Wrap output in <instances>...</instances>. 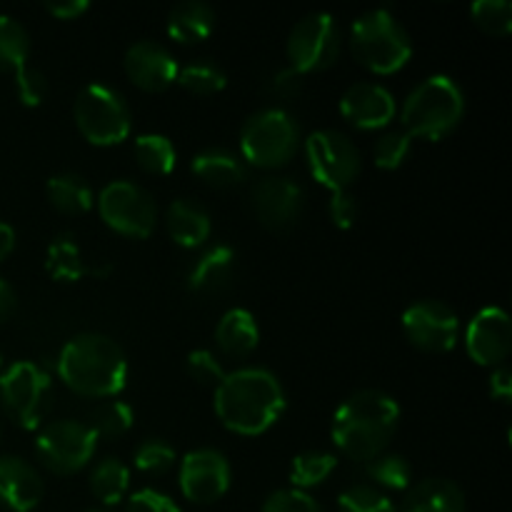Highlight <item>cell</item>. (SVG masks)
I'll return each mask as SVG.
<instances>
[{"mask_svg": "<svg viewBox=\"0 0 512 512\" xmlns=\"http://www.w3.org/2000/svg\"><path fill=\"white\" fill-rule=\"evenodd\" d=\"M465 115L463 88L450 75H430L415 85L413 93L405 98L400 120L410 138L438 140L448 138L460 125Z\"/></svg>", "mask_w": 512, "mask_h": 512, "instance_id": "cell-4", "label": "cell"}, {"mask_svg": "<svg viewBox=\"0 0 512 512\" xmlns=\"http://www.w3.org/2000/svg\"><path fill=\"white\" fill-rule=\"evenodd\" d=\"M125 512H183L168 495L158 493V490H138L128 498V505H125Z\"/></svg>", "mask_w": 512, "mask_h": 512, "instance_id": "cell-43", "label": "cell"}, {"mask_svg": "<svg viewBox=\"0 0 512 512\" xmlns=\"http://www.w3.org/2000/svg\"><path fill=\"white\" fill-rule=\"evenodd\" d=\"M410 145H413V138L405 130H388L380 135L373 148L375 165L380 170H398L410 155Z\"/></svg>", "mask_w": 512, "mask_h": 512, "instance_id": "cell-38", "label": "cell"}, {"mask_svg": "<svg viewBox=\"0 0 512 512\" xmlns=\"http://www.w3.org/2000/svg\"><path fill=\"white\" fill-rule=\"evenodd\" d=\"M133 153L140 170H145L148 175H168L173 173L175 163H178L175 145L160 133L138 135L133 145Z\"/></svg>", "mask_w": 512, "mask_h": 512, "instance_id": "cell-30", "label": "cell"}, {"mask_svg": "<svg viewBox=\"0 0 512 512\" xmlns=\"http://www.w3.org/2000/svg\"><path fill=\"white\" fill-rule=\"evenodd\" d=\"M328 213H330V220H333L335 228H340V230L353 228L355 220H358V203H355L353 193H348V190L330 193Z\"/></svg>", "mask_w": 512, "mask_h": 512, "instance_id": "cell-42", "label": "cell"}, {"mask_svg": "<svg viewBox=\"0 0 512 512\" xmlns=\"http://www.w3.org/2000/svg\"><path fill=\"white\" fill-rule=\"evenodd\" d=\"M43 478L23 458H0V505L13 512H30L43 500Z\"/></svg>", "mask_w": 512, "mask_h": 512, "instance_id": "cell-19", "label": "cell"}, {"mask_svg": "<svg viewBox=\"0 0 512 512\" xmlns=\"http://www.w3.org/2000/svg\"><path fill=\"white\" fill-rule=\"evenodd\" d=\"M0 438H3V428H0Z\"/></svg>", "mask_w": 512, "mask_h": 512, "instance_id": "cell-51", "label": "cell"}, {"mask_svg": "<svg viewBox=\"0 0 512 512\" xmlns=\"http://www.w3.org/2000/svg\"><path fill=\"white\" fill-rule=\"evenodd\" d=\"M185 368H188L190 378L198 380L200 385H213V388H218L220 380L225 378L223 365H220V360L210 350H193L188 355V360H185Z\"/></svg>", "mask_w": 512, "mask_h": 512, "instance_id": "cell-40", "label": "cell"}, {"mask_svg": "<svg viewBox=\"0 0 512 512\" xmlns=\"http://www.w3.org/2000/svg\"><path fill=\"white\" fill-rule=\"evenodd\" d=\"M178 60L155 40H138L125 53V73L145 93H160L178 80Z\"/></svg>", "mask_w": 512, "mask_h": 512, "instance_id": "cell-17", "label": "cell"}, {"mask_svg": "<svg viewBox=\"0 0 512 512\" xmlns=\"http://www.w3.org/2000/svg\"><path fill=\"white\" fill-rule=\"evenodd\" d=\"M403 333L425 353H450L460 340V318L440 300H418L405 308Z\"/></svg>", "mask_w": 512, "mask_h": 512, "instance_id": "cell-13", "label": "cell"}, {"mask_svg": "<svg viewBox=\"0 0 512 512\" xmlns=\"http://www.w3.org/2000/svg\"><path fill=\"white\" fill-rule=\"evenodd\" d=\"M365 475L370 485H375L383 493H403L413 483V468L408 460L398 453H380L365 463Z\"/></svg>", "mask_w": 512, "mask_h": 512, "instance_id": "cell-29", "label": "cell"}, {"mask_svg": "<svg viewBox=\"0 0 512 512\" xmlns=\"http://www.w3.org/2000/svg\"><path fill=\"white\" fill-rule=\"evenodd\" d=\"M45 270L58 283H78L85 275H105L110 268H93L85 263L80 245L75 243V235L60 233L58 238L50 240L45 250Z\"/></svg>", "mask_w": 512, "mask_h": 512, "instance_id": "cell-20", "label": "cell"}, {"mask_svg": "<svg viewBox=\"0 0 512 512\" xmlns=\"http://www.w3.org/2000/svg\"><path fill=\"white\" fill-rule=\"evenodd\" d=\"M0 403L25 430H38L53 410V380L38 363L20 360L0 375Z\"/></svg>", "mask_w": 512, "mask_h": 512, "instance_id": "cell-7", "label": "cell"}, {"mask_svg": "<svg viewBox=\"0 0 512 512\" xmlns=\"http://www.w3.org/2000/svg\"><path fill=\"white\" fill-rule=\"evenodd\" d=\"M215 413L233 433L263 435L285 413V390L265 368L233 370L215 388Z\"/></svg>", "mask_w": 512, "mask_h": 512, "instance_id": "cell-1", "label": "cell"}, {"mask_svg": "<svg viewBox=\"0 0 512 512\" xmlns=\"http://www.w3.org/2000/svg\"><path fill=\"white\" fill-rule=\"evenodd\" d=\"M215 30V10L203 0H185L168 15V35L175 43H203Z\"/></svg>", "mask_w": 512, "mask_h": 512, "instance_id": "cell-25", "label": "cell"}, {"mask_svg": "<svg viewBox=\"0 0 512 512\" xmlns=\"http://www.w3.org/2000/svg\"><path fill=\"white\" fill-rule=\"evenodd\" d=\"M175 83H180L193 95H215L225 88L228 78H225L223 68L215 65L213 60H193L178 70Z\"/></svg>", "mask_w": 512, "mask_h": 512, "instance_id": "cell-34", "label": "cell"}, {"mask_svg": "<svg viewBox=\"0 0 512 512\" xmlns=\"http://www.w3.org/2000/svg\"><path fill=\"white\" fill-rule=\"evenodd\" d=\"M490 395L500 403H510L512 398V373L508 365H498L490 373Z\"/></svg>", "mask_w": 512, "mask_h": 512, "instance_id": "cell-45", "label": "cell"}, {"mask_svg": "<svg viewBox=\"0 0 512 512\" xmlns=\"http://www.w3.org/2000/svg\"><path fill=\"white\" fill-rule=\"evenodd\" d=\"M400 423V405L383 390H358L333 415V443L348 458L368 463L383 453Z\"/></svg>", "mask_w": 512, "mask_h": 512, "instance_id": "cell-3", "label": "cell"}, {"mask_svg": "<svg viewBox=\"0 0 512 512\" xmlns=\"http://www.w3.org/2000/svg\"><path fill=\"white\" fill-rule=\"evenodd\" d=\"M98 213L110 230L128 238H148L158 223V210L145 188L130 180H113L98 195Z\"/></svg>", "mask_w": 512, "mask_h": 512, "instance_id": "cell-11", "label": "cell"}, {"mask_svg": "<svg viewBox=\"0 0 512 512\" xmlns=\"http://www.w3.org/2000/svg\"><path fill=\"white\" fill-rule=\"evenodd\" d=\"M133 465L145 475H163L175 465V450L165 440L150 438L135 448Z\"/></svg>", "mask_w": 512, "mask_h": 512, "instance_id": "cell-37", "label": "cell"}, {"mask_svg": "<svg viewBox=\"0 0 512 512\" xmlns=\"http://www.w3.org/2000/svg\"><path fill=\"white\" fill-rule=\"evenodd\" d=\"M335 465H338L335 455L323 453V450H308V453H300L293 460V465H290V480H293V485L298 490L315 488V485H323L330 478Z\"/></svg>", "mask_w": 512, "mask_h": 512, "instance_id": "cell-33", "label": "cell"}, {"mask_svg": "<svg viewBox=\"0 0 512 512\" xmlns=\"http://www.w3.org/2000/svg\"><path fill=\"white\" fill-rule=\"evenodd\" d=\"M85 512H108V510H85Z\"/></svg>", "mask_w": 512, "mask_h": 512, "instance_id": "cell-49", "label": "cell"}, {"mask_svg": "<svg viewBox=\"0 0 512 512\" xmlns=\"http://www.w3.org/2000/svg\"><path fill=\"white\" fill-rule=\"evenodd\" d=\"M98 438L88 423L80 420H53L38 430L35 455L40 465L53 475H73L93 460Z\"/></svg>", "mask_w": 512, "mask_h": 512, "instance_id": "cell-9", "label": "cell"}, {"mask_svg": "<svg viewBox=\"0 0 512 512\" xmlns=\"http://www.w3.org/2000/svg\"><path fill=\"white\" fill-rule=\"evenodd\" d=\"M88 8V0H55V3H45V10L58 20H75Z\"/></svg>", "mask_w": 512, "mask_h": 512, "instance_id": "cell-46", "label": "cell"}, {"mask_svg": "<svg viewBox=\"0 0 512 512\" xmlns=\"http://www.w3.org/2000/svg\"><path fill=\"white\" fill-rule=\"evenodd\" d=\"M15 248V230L8 223H0V263L13 253Z\"/></svg>", "mask_w": 512, "mask_h": 512, "instance_id": "cell-48", "label": "cell"}, {"mask_svg": "<svg viewBox=\"0 0 512 512\" xmlns=\"http://www.w3.org/2000/svg\"><path fill=\"white\" fill-rule=\"evenodd\" d=\"M400 512H465V495L453 480L428 478L405 495Z\"/></svg>", "mask_w": 512, "mask_h": 512, "instance_id": "cell-23", "label": "cell"}, {"mask_svg": "<svg viewBox=\"0 0 512 512\" xmlns=\"http://www.w3.org/2000/svg\"><path fill=\"white\" fill-rule=\"evenodd\" d=\"M298 143V123L283 108L258 110L240 130V153L255 168H283L293 160Z\"/></svg>", "mask_w": 512, "mask_h": 512, "instance_id": "cell-6", "label": "cell"}, {"mask_svg": "<svg viewBox=\"0 0 512 512\" xmlns=\"http://www.w3.org/2000/svg\"><path fill=\"white\" fill-rule=\"evenodd\" d=\"M470 18L483 33L505 35L512 33V3L510 0H478L470 5Z\"/></svg>", "mask_w": 512, "mask_h": 512, "instance_id": "cell-35", "label": "cell"}, {"mask_svg": "<svg viewBox=\"0 0 512 512\" xmlns=\"http://www.w3.org/2000/svg\"><path fill=\"white\" fill-rule=\"evenodd\" d=\"M15 308H18L15 290L10 288L3 278H0V323H5V320L15 313Z\"/></svg>", "mask_w": 512, "mask_h": 512, "instance_id": "cell-47", "label": "cell"}, {"mask_svg": "<svg viewBox=\"0 0 512 512\" xmlns=\"http://www.w3.org/2000/svg\"><path fill=\"white\" fill-rule=\"evenodd\" d=\"M30 40L23 25L10 15H0V73H20L28 65Z\"/></svg>", "mask_w": 512, "mask_h": 512, "instance_id": "cell-31", "label": "cell"}, {"mask_svg": "<svg viewBox=\"0 0 512 512\" xmlns=\"http://www.w3.org/2000/svg\"><path fill=\"white\" fill-rule=\"evenodd\" d=\"M340 28L330 13H308L293 25L288 38L290 68L300 75L320 73L340 55Z\"/></svg>", "mask_w": 512, "mask_h": 512, "instance_id": "cell-12", "label": "cell"}, {"mask_svg": "<svg viewBox=\"0 0 512 512\" xmlns=\"http://www.w3.org/2000/svg\"><path fill=\"white\" fill-rule=\"evenodd\" d=\"M340 113L355 128L378 130L390 125V120L398 113V105H395V95L385 85L363 80L345 90L340 98Z\"/></svg>", "mask_w": 512, "mask_h": 512, "instance_id": "cell-18", "label": "cell"}, {"mask_svg": "<svg viewBox=\"0 0 512 512\" xmlns=\"http://www.w3.org/2000/svg\"><path fill=\"white\" fill-rule=\"evenodd\" d=\"M130 488V470L123 460L103 458L90 470V490L103 505H118Z\"/></svg>", "mask_w": 512, "mask_h": 512, "instance_id": "cell-28", "label": "cell"}, {"mask_svg": "<svg viewBox=\"0 0 512 512\" xmlns=\"http://www.w3.org/2000/svg\"><path fill=\"white\" fill-rule=\"evenodd\" d=\"M512 348L510 315L498 305L478 310L465 328V350L470 358L485 368H498L505 363Z\"/></svg>", "mask_w": 512, "mask_h": 512, "instance_id": "cell-15", "label": "cell"}, {"mask_svg": "<svg viewBox=\"0 0 512 512\" xmlns=\"http://www.w3.org/2000/svg\"><path fill=\"white\" fill-rule=\"evenodd\" d=\"M50 205L63 215H85L93 208V190L80 175L60 173L53 175L45 185Z\"/></svg>", "mask_w": 512, "mask_h": 512, "instance_id": "cell-27", "label": "cell"}, {"mask_svg": "<svg viewBox=\"0 0 512 512\" xmlns=\"http://www.w3.org/2000/svg\"><path fill=\"white\" fill-rule=\"evenodd\" d=\"M350 50L363 68L393 75L413 55V40L390 10L375 8L358 15L350 28Z\"/></svg>", "mask_w": 512, "mask_h": 512, "instance_id": "cell-5", "label": "cell"}, {"mask_svg": "<svg viewBox=\"0 0 512 512\" xmlns=\"http://www.w3.org/2000/svg\"><path fill=\"white\" fill-rule=\"evenodd\" d=\"M235 273V250L230 245H213L198 258L188 273V288L193 293H218L228 288Z\"/></svg>", "mask_w": 512, "mask_h": 512, "instance_id": "cell-21", "label": "cell"}, {"mask_svg": "<svg viewBox=\"0 0 512 512\" xmlns=\"http://www.w3.org/2000/svg\"><path fill=\"white\" fill-rule=\"evenodd\" d=\"M60 380L83 398L110 400L128 383V360L113 338L80 333L63 345L55 363Z\"/></svg>", "mask_w": 512, "mask_h": 512, "instance_id": "cell-2", "label": "cell"}, {"mask_svg": "<svg viewBox=\"0 0 512 512\" xmlns=\"http://www.w3.org/2000/svg\"><path fill=\"white\" fill-rule=\"evenodd\" d=\"M0 365H3V353H0Z\"/></svg>", "mask_w": 512, "mask_h": 512, "instance_id": "cell-50", "label": "cell"}, {"mask_svg": "<svg viewBox=\"0 0 512 512\" xmlns=\"http://www.w3.org/2000/svg\"><path fill=\"white\" fill-rule=\"evenodd\" d=\"M215 343L225 355H233V358H245L253 353L260 343V328L255 315L245 308L228 310L215 328Z\"/></svg>", "mask_w": 512, "mask_h": 512, "instance_id": "cell-24", "label": "cell"}, {"mask_svg": "<svg viewBox=\"0 0 512 512\" xmlns=\"http://www.w3.org/2000/svg\"><path fill=\"white\" fill-rule=\"evenodd\" d=\"M15 88H18L20 103L28 105V108H38L48 95V80L38 68L25 65L20 73H15Z\"/></svg>", "mask_w": 512, "mask_h": 512, "instance_id": "cell-41", "label": "cell"}, {"mask_svg": "<svg viewBox=\"0 0 512 512\" xmlns=\"http://www.w3.org/2000/svg\"><path fill=\"white\" fill-rule=\"evenodd\" d=\"M165 225H168V233L173 238V243H178L180 248H200L205 240L210 238V215L200 208L193 200H175L168 208L165 215Z\"/></svg>", "mask_w": 512, "mask_h": 512, "instance_id": "cell-22", "label": "cell"}, {"mask_svg": "<svg viewBox=\"0 0 512 512\" xmlns=\"http://www.w3.org/2000/svg\"><path fill=\"white\" fill-rule=\"evenodd\" d=\"M135 423V410L130 408L125 400H105V403L95 405L90 413L88 428L93 430L95 438H120L128 433Z\"/></svg>", "mask_w": 512, "mask_h": 512, "instance_id": "cell-32", "label": "cell"}, {"mask_svg": "<svg viewBox=\"0 0 512 512\" xmlns=\"http://www.w3.org/2000/svg\"><path fill=\"white\" fill-rule=\"evenodd\" d=\"M263 512H323V508L305 490L288 488L268 495L263 503Z\"/></svg>", "mask_w": 512, "mask_h": 512, "instance_id": "cell-39", "label": "cell"}, {"mask_svg": "<svg viewBox=\"0 0 512 512\" xmlns=\"http://www.w3.org/2000/svg\"><path fill=\"white\" fill-rule=\"evenodd\" d=\"M340 512H398L388 493L378 490L375 485H350L338 498Z\"/></svg>", "mask_w": 512, "mask_h": 512, "instance_id": "cell-36", "label": "cell"}, {"mask_svg": "<svg viewBox=\"0 0 512 512\" xmlns=\"http://www.w3.org/2000/svg\"><path fill=\"white\" fill-rule=\"evenodd\" d=\"M305 75H300L298 70H293L288 65V68L278 70V73L270 78V93L275 95V98H283V100H290L295 98V95H300V90H303V83H305Z\"/></svg>", "mask_w": 512, "mask_h": 512, "instance_id": "cell-44", "label": "cell"}, {"mask_svg": "<svg viewBox=\"0 0 512 512\" xmlns=\"http://www.w3.org/2000/svg\"><path fill=\"white\" fill-rule=\"evenodd\" d=\"M253 210L268 230H290L303 210V188L290 178H260L253 188Z\"/></svg>", "mask_w": 512, "mask_h": 512, "instance_id": "cell-16", "label": "cell"}, {"mask_svg": "<svg viewBox=\"0 0 512 512\" xmlns=\"http://www.w3.org/2000/svg\"><path fill=\"white\" fill-rule=\"evenodd\" d=\"M190 168H193V173L198 175L205 185L218 190L235 188V185H240L245 180L243 160H240L238 155L220 148H210L198 153L193 158V163H190Z\"/></svg>", "mask_w": 512, "mask_h": 512, "instance_id": "cell-26", "label": "cell"}, {"mask_svg": "<svg viewBox=\"0 0 512 512\" xmlns=\"http://www.w3.org/2000/svg\"><path fill=\"white\" fill-rule=\"evenodd\" d=\"M305 158L313 178L330 193L348 190L360 175L363 160L358 148L340 130H315L305 138Z\"/></svg>", "mask_w": 512, "mask_h": 512, "instance_id": "cell-10", "label": "cell"}, {"mask_svg": "<svg viewBox=\"0 0 512 512\" xmlns=\"http://www.w3.org/2000/svg\"><path fill=\"white\" fill-rule=\"evenodd\" d=\"M75 125L93 145H118L130 135V108L123 95L105 83H90L73 105Z\"/></svg>", "mask_w": 512, "mask_h": 512, "instance_id": "cell-8", "label": "cell"}, {"mask_svg": "<svg viewBox=\"0 0 512 512\" xmlns=\"http://www.w3.org/2000/svg\"><path fill=\"white\" fill-rule=\"evenodd\" d=\"M180 490L195 505L218 503L230 488V463L220 450L200 448L180 460Z\"/></svg>", "mask_w": 512, "mask_h": 512, "instance_id": "cell-14", "label": "cell"}]
</instances>
